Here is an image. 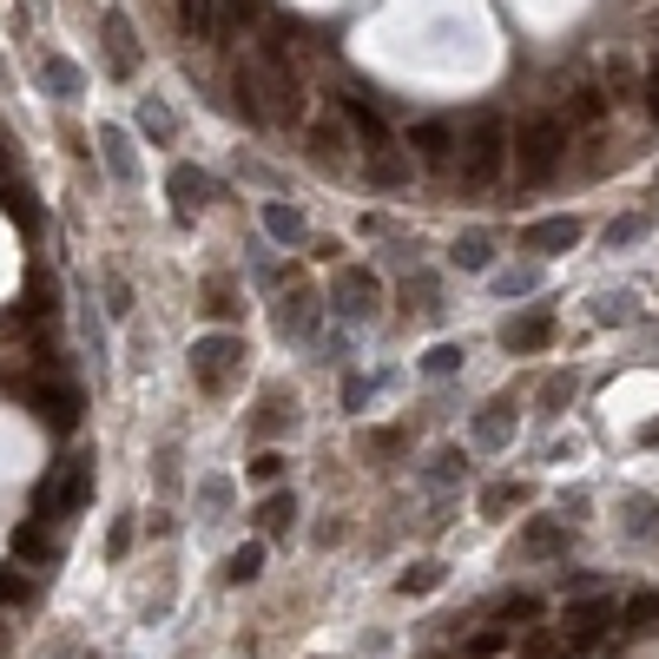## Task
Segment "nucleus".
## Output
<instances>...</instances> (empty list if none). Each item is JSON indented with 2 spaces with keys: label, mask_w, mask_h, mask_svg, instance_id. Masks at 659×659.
<instances>
[{
  "label": "nucleus",
  "mask_w": 659,
  "mask_h": 659,
  "mask_svg": "<svg viewBox=\"0 0 659 659\" xmlns=\"http://www.w3.org/2000/svg\"><path fill=\"white\" fill-rule=\"evenodd\" d=\"M231 86H238V106H244L251 125H297V119H303V86H297L290 60L251 53V60H238Z\"/></svg>",
  "instance_id": "1"
},
{
  "label": "nucleus",
  "mask_w": 659,
  "mask_h": 659,
  "mask_svg": "<svg viewBox=\"0 0 659 659\" xmlns=\"http://www.w3.org/2000/svg\"><path fill=\"white\" fill-rule=\"evenodd\" d=\"M502 165H508V125L481 112L468 132H462V185L468 192H488L494 179H502Z\"/></svg>",
  "instance_id": "2"
},
{
  "label": "nucleus",
  "mask_w": 659,
  "mask_h": 659,
  "mask_svg": "<svg viewBox=\"0 0 659 659\" xmlns=\"http://www.w3.org/2000/svg\"><path fill=\"white\" fill-rule=\"evenodd\" d=\"M561 158H567V119H554V112L528 119V125H522V139H515V165H522V179H535V185H541Z\"/></svg>",
  "instance_id": "3"
},
{
  "label": "nucleus",
  "mask_w": 659,
  "mask_h": 659,
  "mask_svg": "<svg viewBox=\"0 0 659 659\" xmlns=\"http://www.w3.org/2000/svg\"><path fill=\"white\" fill-rule=\"evenodd\" d=\"M93 502V455L60 462L40 488H34V515H80Z\"/></svg>",
  "instance_id": "4"
},
{
  "label": "nucleus",
  "mask_w": 659,
  "mask_h": 659,
  "mask_svg": "<svg viewBox=\"0 0 659 659\" xmlns=\"http://www.w3.org/2000/svg\"><path fill=\"white\" fill-rule=\"evenodd\" d=\"M238 357H244V344L231 337V330L199 337V344H192V376H199V390H225V383L238 376Z\"/></svg>",
  "instance_id": "5"
},
{
  "label": "nucleus",
  "mask_w": 659,
  "mask_h": 659,
  "mask_svg": "<svg viewBox=\"0 0 659 659\" xmlns=\"http://www.w3.org/2000/svg\"><path fill=\"white\" fill-rule=\"evenodd\" d=\"M502 344H508L515 357L548 350V344H554V310H522V316H508V323H502Z\"/></svg>",
  "instance_id": "6"
},
{
  "label": "nucleus",
  "mask_w": 659,
  "mask_h": 659,
  "mask_svg": "<svg viewBox=\"0 0 659 659\" xmlns=\"http://www.w3.org/2000/svg\"><path fill=\"white\" fill-rule=\"evenodd\" d=\"M34 409L47 416V429H53V435H73V429H80V390H67V383L34 390Z\"/></svg>",
  "instance_id": "7"
},
{
  "label": "nucleus",
  "mask_w": 659,
  "mask_h": 659,
  "mask_svg": "<svg viewBox=\"0 0 659 659\" xmlns=\"http://www.w3.org/2000/svg\"><path fill=\"white\" fill-rule=\"evenodd\" d=\"M607 620H613L607 600H574V607L561 613V633H567V646H594V639L607 633Z\"/></svg>",
  "instance_id": "8"
},
{
  "label": "nucleus",
  "mask_w": 659,
  "mask_h": 659,
  "mask_svg": "<svg viewBox=\"0 0 659 659\" xmlns=\"http://www.w3.org/2000/svg\"><path fill=\"white\" fill-rule=\"evenodd\" d=\"M106 67H112L119 80H132V73H139V40H132V21H125L119 8L106 14Z\"/></svg>",
  "instance_id": "9"
},
{
  "label": "nucleus",
  "mask_w": 659,
  "mask_h": 659,
  "mask_svg": "<svg viewBox=\"0 0 659 659\" xmlns=\"http://www.w3.org/2000/svg\"><path fill=\"white\" fill-rule=\"evenodd\" d=\"M376 297H383V284H376L370 271H344V277H337V310H344V316H357V323L376 316Z\"/></svg>",
  "instance_id": "10"
},
{
  "label": "nucleus",
  "mask_w": 659,
  "mask_h": 659,
  "mask_svg": "<svg viewBox=\"0 0 659 659\" xmlns=\"http://www.w3.org/2000/svg\"><path fill=\"white\" fill-rule=\"evenodd\" d=\"M409 158H416V165H448V158H455V132H448L442 119H422V125L409 132Z\"/></svg>",
  "instance_id": "11"
},
{
  "label": "nucleus",
  "mask_w": 659,
  "mask_h": 659,
  "mask_svg": "<svg viewBox=\"0 0 659 659\" xmlns=\"http://www.w3.org/2000/svg\"><path fill=\"white\" fill-rule=\"evenodd\" d=\"M179 27H185V40H218L225 34V0H179Z\"/></svg>",
  "instance_id": "12"
},
{
  "label": "nucleus",
  "mask_w": 659,
  "mask_h": 659,
  "mask_svg": "<svg viewBox=\"0 0 659 659\" xmlns=\"http://www.w3.org/2000/svg\"><path fill=\"white\" fill-rule=\"evenodd\" d=\"M344 125L363 139V152H383V145H390V125H383V112H376L370 99H357V93L344 99Z\"/></svg>",
  "instance_id": "13"
},
{
  "label": "nucleus",
  "mask_w": 659,
  "mask_h": 659,
  "mask_svg": "<svg viewBox=\"0 0 659 659\" xmlns=\"http://www.w3.org/2000/svg\"><path fill=\"white\" fill-rule=\"evenodd\" d=\"M522 244H528V251H548V257H554V251H574V244H580V218H541V225L522 231Z\"/></svg>",
  "instance_id": "14"
},
{
  "label": "nucleus",
  "mask_w": 659,
  "mask_h": 659,
  "mask_svg": "<svg viewBox=\"0 0 659 659\" xmlns=\"http://www.w3.org/2000/svg\"><path fill=\"white\" fill-rule=\"evenodd\" d=\"M277 330H284V337H310V330H316V290H310V284H303V290H284Z\"/></svg>",
  "instance_id": "15"
},
{
  "label": "nucleus",
  "mask_w": 659,
  "mask_h": 659,
  "mask_svg": "<svg viewBox=\"0 0 659 659\" xmlns=\"http://www.w3.org/2000/svg\"><path fill=\"white\" fill-rule=\"evenodd\" d=\"M409 172H416V158H409V152H396V145L363 152V179H370V185H409Z\"/></svg>",
  "instance_id": "16"
},
{
  "label": "nucleus",
  "mask_w": 659,
  "mask_h": 659,
  "mask_svg": "<svg viewBox=\"0 0 659 659\" xmlns=\"http://www.w3.org/2000/svg\"><path fill=\"white\" fill-rule=\"evenodd\" d=\"M172 199H179V218H192V212L212 199V179L192 172V165H172Z\"/></svg>",
  "instance_id": "17"
},
{
  "label": "nucleus",
  "mask_w": 659,
  "mask_h": 659,
  "mask_svg": "<svg viewBox=\"0 0 659 659\" xmlns=\"http://www.w3.org/2000/svg\"><path fill=\"white\" fill-rule=\"evenodd\" d=\"M14 554L21 561H53L60 554V535L47 522H27V528H14Z\"/></svg>",
  "instance_id": "18"
},
{
  "label": "nucleus",
  "mask_w": 659,
  "mask_h": 659,
  "mask_svg": "<svg viewBox=\"0 0 659 659\" xmlns=\"http://www.w3.org/2000/svg\"><path fill=\"white\" fill-rule=\"evenodd\" d=\"M508 429H515V409H508V403H488V409L475 416V442H481V448H502Z\"/></svg>",
  "instance_id": "19"
},
{
  "label": "nucleus",
  "mask_w": 659,
  "mask_h": 659,
  "mask_svg": "<svg viewBox=\"0 0 659 659\" xmlns=\"http://www.w3.org/2000/svg\"><path fill=\"white\" fill-rule=\"evenodd\" d=\"M310 158L323 165V172H344V132L337 125H316L310 132Z\"/></svg>",
  "instance_id": "20"
},
{
  "label": "nucleus",
  "mask_w": 659,
  "mask_h": 659,
  "mask_svg": "<svg viewBox=\"0 0 659 659\" xmlns=\"http://www.w3.org/2000/svg\"><path fill=\"white\" fill-rule=\"evenodd\" d=\"M264 231H271L277 244H303V212H290V205H264Z\"/></svg>",
  "instance_id": "21"
},
{
  "label": "nucleus",
  "mask_w": 659,
  "mask_h": 659,
  "mask_svg": "<svg viewBox=\"0 0 659 659\" xmlns=\"http://www.w3.org/2000/svg\"><path fill=\"white\" fill-rule=\"evenodd\" d=\"M257 574H264V541H244V548L225 561V580H231V587H244V580H257Z\"/></svg>",
  "instance_id": "22"
},
{
  "label": "nucleus",
  "mask_w": 659,
  "mask_h": 659,
  "mask_svg": "<svg viewBox=\"0 0 659 659\" xmlns=\"http://www.w3.org/2000/svg\"><path fill=\"white\" fill-rule=\"evenodd\" d=\"M290 515H297V502H290L284 488H277V494H264V502H257V528H264V535H284V528H290Z\"/></svg>",
  "instance_id": "23"
},
{
  "label": "nucleus",
  "mask_w": 659,
  "mask_h": 659,
  "mask_svg": "<svg viewBox=\"0 0 659 659\" xmlns=\"http://www.w3.org/2000/svg\"><path fill=\"white\" fill-rule=\"evenodd\" d=\"M99 145H106L112 179H132V172H139V165H132V145H125V132H119V125H106V132H99Z\"/></svg>",
  "instance_id": "24"
},
{
  "label": "nucleus",
  "mask_w": 659,
  "mask_h": 659,
  "mask_svg": "<svg viewBox=\"0 0 659 659\" xmlns=\"http://www.w3.org/2000/svg\"><path fill=\"white\" fill-rule=\"evenodd\" d=\"M567 112H574L580 125H600V119H607V93H600V86H574V99H567Z\"/></svg>",
  "instance_id": "25"
},
{
  "label": "nucleus",
  "mask_w": 659,
  "mask_h": 659,
  "mask_svg": "<svg viewBox=\"0 0 659 659\" xmlns=\"http://www.w3.org/2000/svg\"><path fill=\"white\" fill-rule=\"evenodd\" d=\"M522 494H528L522 481H488V488H481V515H508Z\"/></svg>",
  "instance_id": "26"
},
{
  "label": "nucleus",
  "mask_w": 659,
  "mask_h": 659,
  "mask_svg": "<svg viewBox=\"0 0 659 659\" xmlns=\"http://www.w3.org/2000/svg\"><path fill=\"white\" fill-rule=\"evenodd\" d=\"M528 554H567V528H554V522H528Z\"/></svg>",
  "instance_id": "27"
},
{
  "label": "nucleus",
  "mask_w": 659,
  "mask_h": 659,
  "mask_svg": "<svg viewBox=\"0 0 659 659\" xmlns=\"http://www.w3.org/2000/svg\"><path fill=\"white\" fill-rule=\"evenodd\" d=\"M455 264H462V271H488V238H481V231L455 238Z\"/></svg>",
  "instance_id": "28"
},
{
  "label": "nucleus",
  "mask_w": 659,
  "mask_h": 659,
  "mask_svg": "<svg viewBox=\"0 0 659 659\" xmlns=\"http://www.w3.org/2000/svg\"><path fill=\"white\" fill-rule=\"evenodd\" d=\"M40 73L60 86V99H73V93H80V67H67V60H53V53H47V60H40Z\"/></svg>",
  "instance_id": "29"
},
{
  "label": "nucleus",
  "mask_w": 659,
  "mask_h": 659,
  "mask_svg": "<svg viewBox=\"0 0 659 659\" xmlns=\"http://www.w3.org/2000/svg\"><path fill=\"white\" fill-rule=\"evenodd\" d=\"M139 125H145V132H152L158 145H165V139H172V112H165L158 99H145V106H139Z\"/></svg>",
  "instance_id": "30"
},
{
  "label": "nucleus",
  "mask_w": 659,
  "mask_h": 659,
  "mask_svg": "<svg viewBox=\"0 0 659 659\" xmlns=\"http://www.w3.org/2000/svg\"><path fill=\"white\" fill-rule=\"evenodd\" d=\"M422 370H429V376H448V370H462V344H435V350L422 357Z\"/></svg>",
  "instance_id": "31"
},
{
  "label": "nucleus",
  "mask_w": 659,
  "mask_h": 659,
  "mask_svg": "<svg viewBox=\"0 0 659 659\" xmlns=\"http://www.w3.org/2000/svg\"><path fill=\"white\" fill-rule=\"evenodd\" d=\"M626 626H633V633H652V626H659V600H652V594H639V600L626 607Z\"/></svg>",
  "instance_id": "32"
},
{
  "label": "nucleus",
  "mask_w": 659,
  "mask_h": 659,
  "mask_svg": "<svg viewBox=\"0 0 659 659\" xmlns=\"http://www.w3.org/2000/svg\"><path fill=\"white\" fill-rule=\"evenodd\" d=\"M502 646H508V626H488V633H475V639H468V659H494Z\"/></svg>",
  "instance_id": "33"
},
{
  "label": "nucleus",
  "mask_w": 659,
  "mask_h": 659,
  "mask_svg": "<svg viewBox=\"0 0 659 659\" xmlns=\"http://www.w3.org/2000/svg\"><path fill=\"white\" fill-rule=\"evenodd\" d=\"M429 587H442V567H435V561H422V567L403 574V594H429Z\"/></svg>",
  "instance_id": "34"
},
{
  "label": "nucleus",
  "mask_w": 659,
  "mask_h": 659,
  "mask_svg": "<svg viewBox=\"0 0 659 659\" xmlns=\"http://www.w3.org/2000/svg\"><path fill=\"white\" fill-rule=\"evenodd\" d=\"M27 594H34V580H27V574H8V567H0V607H21Z\"/></svg>",
  "instance_id": "35"
},
{
  "label": "nucleus",
  "mask_w": 659,
  "mask_h": 659,
  "mask_svg": "<svg viewBox=\"0 0 659 659\" xmlns=\"http://www.w3.org/2000/svg\"><path fill=\"white\" fill-rule=\"evenodd\" d=\"M205 310H212L218 323H231V316H238V303H231V290H225V284H212V303H205Z\"/></svg>",
  "instance_id": "36"
},
{
  "label": "nucleus",
  "mask_w": 659,
  "mask_h": 659,
  "mask_svg": "<svg viewBox=\"0 0 659 659\" xmlns=\"http://www.w3.org/2000/svg\"><path fill=\"white\" fill-rule=\"evenodd\" d=\"M277 468H284V455H271V448L251 455V481H277Z\"/></svg>",
  "instance_id": "37"
},
{
  "label": "nucleus",
  "mask_w": 659,
  "mask_h": 659,
  "mask_svg": "<svg viewBox=\"0 0 659 659\" xmlns=\"http://www.w3.org/2000/svg\"><path fill=\"white\" fill-rule=\"evenodd\" d=\"M633 535H659V508L652 502H633Z\"/></svg>",
  "instance_id": "38"
},
{
  "label": "nucleus",
  "mask_w": 659,
  "mask_h": 659,
  "mask_svg": "<svg viewBox=\"0 0 659 659\" xmlns=\"http://www.w3.org/2000/svg\"><path fill=\"white\" fill-rule=\"evenodd\" d=\"M639 231H646V218H620V225H613V231H607V238H613V251H620V244H633V238H639Z\"/></svg>",
  "instance_id": "39"
},
{
  "label": "nucleus",
  "mask_w": 659,
  "mask_h": 659,
  "mask_svg": "<svg viewBox=\"0 0 659 659\" xmlns=\"http://www.w3.org/2000/svg\"><path fill=\"white\" fill-rule=\"evenodd\" d=\"M646 106H652V119H659V67H652V80H646Z\"/></svg>",
  "instance_id": "40"
},
{
  "label": "nucleus",
  "mask_w": 659,
  "mask_h": 659,
  "mask_svg": "<svg viewBox=\"0 0 659 659\" xmlns=\"http://www.w3.org/2000/svg\"><path fill=\"white\" fill-rule=\"evenodd\" d=\"M646 442H659V422H646Z\"/></svg>",
  "instance_id": "41"
},
{
  "label": "nucleus",
  "mask_w": 659,
  "mask_h": 659,
  "mask_svg": "<svg viewBox=\"0 0 659 659\" xmlns=\"http://www.w3.org/2000/svg\"><path fill=\"white\" fill-rule=\"evenodd\" d=\"M8 652H14V646H8V633H0V659H8Z\"/></svg>",
  "instance_id": "42"
},
{
  "label": "nucleus",
  "mask_w": 659,
  "mask_h": 659,
  "mask_svg": "<svg viewBox=\"0 0 659 659\" xmlns=\"http://www.w3.org/2000/svg\"><path fill=\"white\" fill-rule=\"evenodd\" d=\"M0 165H8V152H0Z\"/></svg>",
  "instance_id": "43"
}]
</instances>
